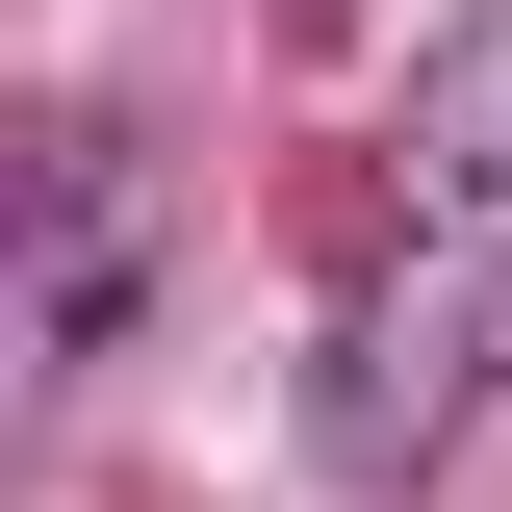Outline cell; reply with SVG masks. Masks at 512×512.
Here are the masks:
<instances>
[{
  "mask_svg": "<svg viewBox=\"0 0 512 512\" xmlns=\"http://www.w3.org/2000/svg\"><path fill=\"white\" fill-rule=\"evenodd\" d=\"M487 282H410V308H359V359H333V461H436L461 436V384H487Z\"/></svg>",
  "mask_w": 512,
  "mask_h": 512,
  "instance_id": "6da1fadb",
  "label": "cell"
},
{
  "mask_svg": "<svg viewBox=\"0 0 512 512\" xmlns=\"http://www.w3.org/2000/svg\"><path fill=\"white\" fill-rule=\"evenodd\" d=\"M384 154H410V205H461V231L512 205V0L410 52V128H384Z\"/></svg>",
  "mask_w": 512,
  "mask_h": 512,
  "instance_id": "7a4b0ae2",
  "label": "cell"
},
{
  "mask_svg": "<svg viewBox=\"0 0 512 512\" xmlns=\"http://www.w3.org/2000/svg\"><path fill=\"white\" fill-rule=\"evenodd\" d=\"M103 308H128V154L77 128L52 154V359H103Z\"/></svg>",
  "mask_w": 512,
  "mask_h": 512,
  "instance_id": "3957f363",
  "label": "cell"
}]
</instances>
